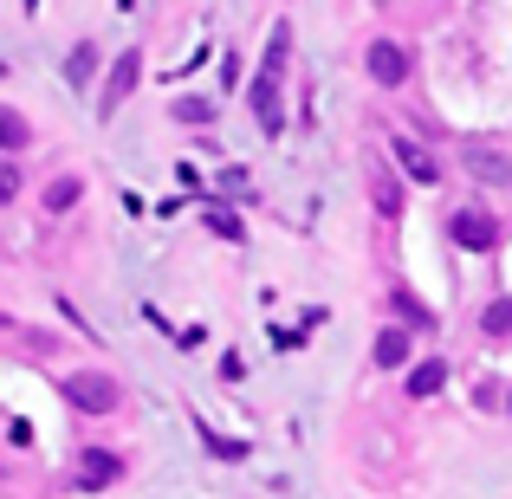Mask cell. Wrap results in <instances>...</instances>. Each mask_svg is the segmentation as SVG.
I'll use <instances>...</instances> for the list:
<instances>
[{"mask_svg":"<svg viewBox=\"0 0 512 499\" xmlns=\"http://www.w3.org/2000/svg\"><path fill=\"white\" fill-rule=\"evenodd\" d=\"M65 402L85 409V415H111L117 409V383L98 376V370H78V376H65Z\"/></svg>","mask_w":512,"mask_h":499,"instance_id":"cell-1","label":"cell"},{"mask_svg":"<svg viewBox=\"0 0 512 499\" xmlns=\"http://www.w3.org/2000/svg\"><path fill=\"white\" fill-rule=\"evenodd\" d=\"M448 234L461 240L467 253H493V247H500V221H493L487 208H461V214L448 221Z\"/></svg>","mask_w":512,"mask_h":499,"instance_id":"cell-2","label":"cell"},{"mask_svg":"<svg viewBox=\"0 0 512 499\" xmlns=\"http://www.w3.org/2000/svg\"><path fill=\"white\" fill-rule=\"evenodd\" d=\"M137 78H143V52H117L111 78H104V117H111V111H124V98L137 91Z\"/></svg>","mask_w":512,"mask_h":499,"instance_id":"cell-3","label":"cell"},{"mask_svg":"<svg viewBox=\"0 0 512 499\" xmlns=\"http://www.w3.org/2000/svg\"><path fill=\"white\" fill-rule=\"evenodd\" d=\"M363 65H370L376 85H402V78H409V52H402L396 39H376V46L363 52Z\"/></svg>","mask_w":512,"mask_h":499,"instance_id":"cell-4","label":"cell"},{"mask_svg":"<svg viewBox=\"0 0 512 499\" xmlns=\"http://www.w3.org/2000/svg\"><path fill=\"white\" fill-rule=\"evenodd\" d=\"M247 104H253V117H260L266 137H273V130L286 124V111H279V78H273V72H260V78L247 85Z\"/></svg>","mask_w":512,"mask_h":499,"instance_id":"cell-5","label":"cell"},{"mask_svg":"<svg viewBox=\"0 0 512 499\" xmlns=\"http://www.w3.org/2000/svg\"><path fill=\"white\" fill-rule=\"evenodd\" d=\"M467 175L487 182V188H512V163L500 150H487V143H467Z\"/></svg>","mask_w":512,"mask_h":499,"instance_id":"cell-6","label":"cell"},{"mask_svg":"<svg viewBox=\"0 0 512 499\" xmlns=\"http://www.w3.org/2000/svg\"><path fill=\"white\" fill-rule=\"evenodd\" d=\"M111 480H124V461H117V454H104V448L78 454V487H85V493L111 487Z\"/></svg>","mask_w":512,"mask_h":499,"instance_id":"cell-7","label":"cell"},{"mask_svg":"<svg viewBox=\"0 0 512 499\" xmlns=\"http://www.w3.org/2000/svg\"><path fill=\"white\" fill-rule=\"evenodd\" d=\"M370 201H376V214H389V221L402 214V188H396V175L383 163H370Z\"/></svg>","mask_w":512,"mask_h":499,"instance_id":"cell-8","label":"cell"},{"mask_svg":"<svg viewBox=\"0 0 512 499\" xmlns=\"http://www.w3.org/2000/svg\"><path fill=\"white\" fill-rule=\"evenodd\" d=\"M441 383H448V363H441V357H428V363L409 370V396H435Z\"/></svg>","mask_w":512,"mask_h":499,"instance_id":"cell-9","label":"cell"},{"mask_svg":"<svg viewBox=\"0 0 512 499\" xmlns=\"http://www.w3.org/2000/svg\"><path fill=\"white\" fill-rule=\"evenodd\" d=\"M396 163H402V169H409V175H415V182H435V175H441L435 163H428V150H415V143H409V137H396Z\"/></svg>","mask_w":512,"mask_h":499,"instance_id":"cell-10","label":"cell"},{"mask_svg":"<svg viewBox=\"0 0 512 499\" xmlns=\"http://www.w3.org/2000/svg\"><path fill=\"white\" fill-rule=\"evenodd\" d=\"M78 195H85V182H78V175H59V182L46 188V214H65V208H78Z\"/></svg>","mask_w":512,"mask_h":499,"instance_id":"cell-11","label":"cell"},{"mask_svg":"<svg viewBox=\"0 0 512 499\" xmlns=\"http://www.w3.org/2000/svg\"><path fill=\"white\" fill-rule=\"evenodd\" d=\"M201 214H208V227H214V234H221V240H247V227H240V214L227 208V201H208V208H201Z\"/></svg>","mask_w":512,"mask_h":499,"instance_id":"cell-12","label":"cell"},{"mask_svg":"<svg viewBox=\"0 0 512 499\" xmlns=\"http://www.w3.org/2000/svg\"><path fill=\"white\" fill-rule=\"evenodd\" d=\"M376 363H383V370H402V363H409V337L383 331V337H376Z\"/></svg>","mask_w":512,"mask_h":499,"instance_id":"cell-13","label":"cell"},{"mask_svg":"<svg viewBox=\"0 0 512 499\" xmlns=\"http://www.w3.org/2000/svg\"><path fill=\"white\" fill-rule=\"evenodd\" d=\"M286 52H292V33H286V26H273V39H266V59H260V72H286Z\"/></svg>","mask_w":512,"mask_h":499,"instance_id":"cell-14","label":"cell"},{"mask_svg":"<svg viewBox=\"0 0 512 499\" xmlns=\"http://www.w3.org/2000/svg\"><path fill=\"white\" fill-rule=\"evenodd\" d=\"M91 72H98V46H72V59H65V78H72V85H91Z\"/></svg>","mask_w":512,"mask_h":499,"instance_id":"cell-15","label":"cell"},{"mask_svg":"<svg viewBox=\"0 0 512 499\" xmlns=\"http://www.w3.org/2000/svg\"><path fill=\"white\" fill-rule=\"evenodd\" d=\"M201 441H208V454H221V461H247V441H227V435H208V428H201Z\"/></svg>","mask_w":512,"mask_h":499,"instance_id":"cell-16","label":"cell"},{"mask_svg":"<svg viewBox=\"0 0 512 499\" xmlns=\"http://www.w3.org/2000/svg\"><path fill=\"white\" fill-rule=\"evenodd\" d=\"M0 150H26V124L13 111H0Z\"/></svg>","mask_w":512,"mask_h":499,"instance_id":"cell-17","label":"cell"},{"mask_svg":"<svg viewBox=\"0 0 512 499\" xmlns=\"http://www.w3.org/2000/svg\"><path fill=\"white\" fill-rule=\"evenodd\" d=\"M480 325H487L493 337H506V331H512V299H493V305H487V318H480Z\"/></svg>","mask_w":512,"mask_h":499,"instance_id":"cell-18","label":"cell"},{"mask_svg":"<svg viewBox=\"0 0 512 499\" xmlns=\"http://www.w3.org/2000/svg\"><path fill=\"white\" fill-rule=\"evenodd\" d=\"M175 117H182V124H208L214 104H208V98H182V104H175Z\"/></svg>","mask_w":512,"mask_h":499,"instance_id":"cell-19","label":"cell"},{"mask_svg":"<svg viewBox=\"0 0 512 499\" xmlns=\"http://www.w3.org/2000/svg\"><path fill=\"white\" fill-rule=\"evenodd\" d=\"M13 188H20V175H13V169H0V201H13Z\"/></svg>","mask_w":512,"mask_h":499,"instance_id":"cell-20","label":"cell"}]
</instances>
